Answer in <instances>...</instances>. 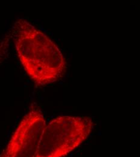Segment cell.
Masks as SVG:
<instances>
[{
  "instance_id": "6da1fadb",
  "label": "cell",
  "mask_w": 140,
  "mask_h": 157,
  "mask_svg": "<svg viewBox=\"0 0 140 157\" xmlns=\"http://www.w3.org/2000/svg\"><path fill=\"white\" fill-rule=\"evenodd\" d=\"M12 33L21 63L36 87L47 86L63 76L66 60L47 35L24 19L15 22Z\"/></svg>"
},
{
  "instance_id": "3957f363",
  "label": "cell",
  "mask_w": 140,
  "mask_h": 157,
  "mask_svg": "<svg viewBox=\"0 0 140 157\" xmlns=\"http://www.w3.org/2000/svg\"><path fill=\"white\" fill-rule=\"evenodd\" d=\"M46 125L40 107L36 103H32L0 157H34Z\"/></svg>"
},
{
  "instance_id": "7a4b0ae2",
  "label": "cell",
  "mask_w": 140,
  "mask_h": 157,
  "mask_svg": "<svg viewBox=\"0 0 140 157\" xmlns=\"http://www.w3.org/2000/svg\"><path fill=\"white\" fill-rule=\"evenodd\" d=\"M94 123L89 117L62 116L47 124L33 157H64L89 136Z\"/></svg>"
}]
</instances>
